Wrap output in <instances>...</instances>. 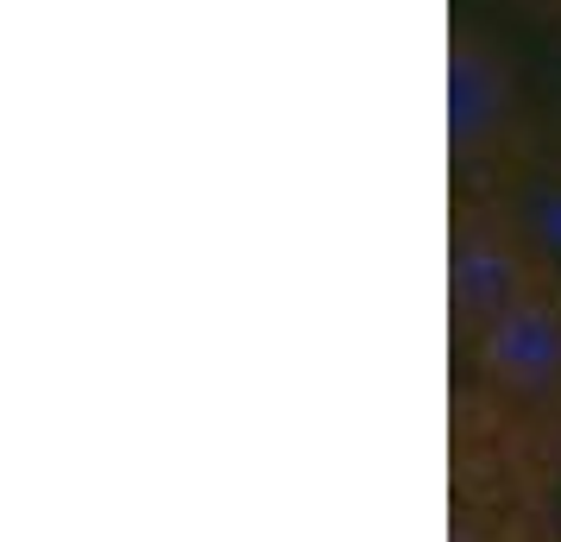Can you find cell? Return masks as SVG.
Masks as SVG:
<instances>
[{"label": "cell", "mask_w": 561, "mask_h": 542, "mask_svg": "<svg viewBox=\"0 0 561 542\" xmlns=\"http://www.w3.org/2000/svg\"><path fill=\"white\" fill-rule=\"evenodd\" d=\"M536 285H549V265L530 253V240L517 233L499 203H467L455 221V246H448V303L467 341L480 335L492 315L524 303Z\"/></svg>", "instance_id": "cell-1"}, {"label": "cell", "mask_w": 561, "mask_h": 542, "mask_svg": "<svg viewBox=\"0 0 561 542\" xmlns=\"http://www.w3.org/2000/svg\"><path fill=\"white\" fill-rule=\"evenodd\" d=\"M473 372L505 411H561V290L536 285L492 315L473 335Z\"/></svg>", "instance_id": "cell-2"}, {"label": "cell", "mask_w": 561, "mask_h": 542, "mask_svg": "<svg viewBox=\"0 0 561 542\" xmlns=\"http://www.w3.org/2000/svg\"><path fill=\"white\" fill-rule=\"evenodd\" d=\"M524 127L517 102V70L499 45H485L480 32H455L448 45V158L460 171L505 164Z\"/></svg>", "instance_id": "cell-3"}, {"label": "cell", "mask_w": 561, "mask_h": 542, "mask_svg": "<svg viewBox=\"0 0 561 542\" xmlns=\"http://www.w3.org/2000/svg\"><path fill=\"white\" fill-rule=\"evenodd\" d=\"M448 542H556V530H549V517L536 505V492L524 486L517 461H505L492 492H473V498L455 505Z\"/></svg>", "instance_id": "cell-4"}, {"label": "cell", "mask_w": 561, "mask_h": 542, "mask_svg": "<svg viewBox=\"0 0 561 542\" xmlns=\"http://www.w3.org/2000/svg\"><path fill=\"white\" fill-rule=\"evenodd\" d=\"M517 221V233L530 240V253L561 272V152L556 158H536L511 177V196L499 203Z\"/></svg>", "instance_id": "cell-5"}]
</instances>
